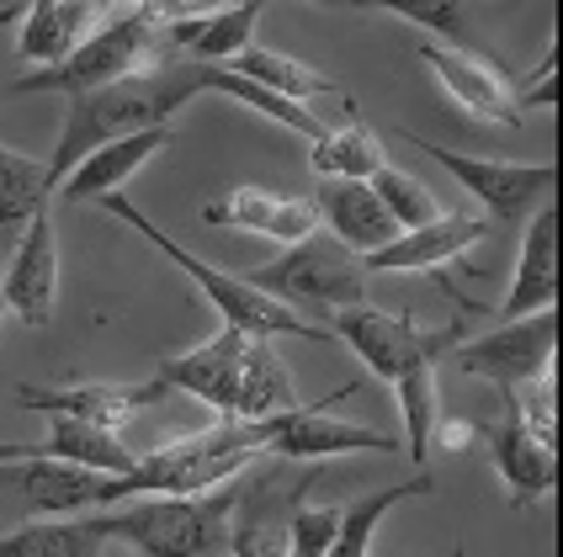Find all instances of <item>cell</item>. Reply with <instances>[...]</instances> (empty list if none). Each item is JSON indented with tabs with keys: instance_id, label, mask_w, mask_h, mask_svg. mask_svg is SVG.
I'll return each mask as SVG.
<instances>
[{
	"instance_id": "obj_10",
	"label": "cell",
	"mask_w": 563,
	"mask_h": 557,
	"mask_svg": "<svg viewBox=\"0 0 563 557\" xmlns=\"http://www.w3.org/2000/svg\"><path fill=\"white\" fill-rule=\"evenodd\" d=\"M356 393V382H341L330 388L324 399L303 403L282 420V431L272 435L266 457L272 463H330V457H351V452H399L405 441L388 431H373V425H351V420H335L330 409L345 403Z\"/></svg>"
},
{
	"instance_id": "obj_11",
	"label": "cell",
	"mask_w": 563,
	"mask_h": 557,
	"mask_svg": "<svg viewBox=\"0 0 563 557\" xmlns=\"http://www.w3.org/2000/svg\"><path fill=\"white\" fill-rule=\"evenodd\" d=\"M0 298H5V313H16L32 330H43L54 319V309H59V223H54V208L27 218V229L11 239V266L0 281Z\"/></svg>"
},
{
	"instance_id": "obj_22",
	"label": "cell",
	"mask_w": 563,
	"mask_h": 557,
	"mask_svg": "<svg viewBox=\"0 0 563 557\" xmlns=\"http://www.w3.org/2000/svg\"><path fill=\"white\" fill-rule=\"evenodd\" d=\"M165 144H170V127H139V133H123V138H112V144H101V149H91V155L80 159V165L64 176L59 197L64 202H101V197L123 191V186L133 181Z\"/></svg>"
},
{
	"instance_id": "obj_16",
	"label": "cell",
	"mask_w": 563,
	"mask_h": 557,
	"mask_svg": "<svg viewBox=\"0 0 563 557\" xmlns=\"http://www.w3.org/2000/svg\"><path fill=\"white\" fill-rule=\"evenodd\" d=\"M478 441L489 446V463H495V472H500L505 494H510L516 510H532L537 499H548L559 489V446L537 441L521 425V414L510 409V399H505L500 425H478Z\"/></svg>"
},
{
	"instance_id": "obj_6",
	"label": "cell",
	"mask_w": 563,
	"mask_h": 557,
	"mask_svg": "<svg viewBox=\"0 0 563 557\" xmlns=\"http://www.w3.org/2000/svg\"><path fill=\"white\" fill-rule=\"evenodd\" d=\"M553 350H559V309L505 319L489 335L452 345V367L495 382L500 393H521L542 377H553Z\"/></svg>"
},
{
	"instance_id": "obj_33",
	"label": "cell",
	"mask_w": 563,
	"mask_h": 557,
	"mask_svg": "<svg viewBox=\"0 0 563 557\" xmlns=\"http://www.w3.org/2000/svg\"><path fill=\"white\" fill-rule=\"evenodd\" d=\"M341 531V510L335 504H298L287 521V557H324Z\"/></svg>"
},
{
	"instance_id": "obj_24",
	"label": "cell",
	"mask_w": 563,
	"mask_h": 557,
	"mask_svg": "<svg viewBox=\"0 0 563 557\" xmlns=\"http://www.w3.org/2000/svg\"><path fill=\"white\" fill-rule=\"evenodd\" d=\"M303 409L298 388H292V371L282 367L277 345L272 341H251L245 345V361H240V388H234V420H277Z\"/></svg>"
},
{
	"instance_id": "obj_37",
	"label": "cell",
	"mask_w": 563,
	"mask_h": 557,
	"mask_svg": "<svg viewBox=\"0 0 563 557\" xmlns=\"http://www.w3.org/2000/svg\"><path fill=\"white\" fill-rule=\"evenodd\" d=\"M309 5H324V11H367V0H309Z\"/></svg>"
},
{
	"instance_id": "obj_23",
	"label": "cell",
	"mask_w": 563,
	"mask_h": 557,
	"mask_svg": "<svg viewBox=\"0 0 563 557\" xmlns=\"http://www.w3.org/2000/svg\"><path fill=\"white\" fill-rule=\"evenodd\" d=\"M309 165L319 181H367L377 176L388 155L377 144V133L362 118H356V101H345V118L335 127L324 123V133L309 144Z\"/></svg>"
},
{
	"instance_id": "obj_19",
	"label": "cell",
	"mask_w": 563,
	"mask_h": 557,
	"mask_svg": "<svg viewBox=\"0 0 563 557\" xmlns=\"http://www.w3.org/2000/svg\"><path fill=\"white\" fill-rule=\"evenodd\" d=\"M107 16H112V5H101V0H32L22 32H16V59L32 69L69 59Z\"/></svg>"
},
{
	"instance_id": "obj_38",
	"label": "cell",
	"mask_w": 563,
	"mask_h": 557,
	"mask_svg": "<svg viewBox=\"0 0 563 557\" xmlns=\"http://www.w3.org/2000/svg\"><path fill=\"white\" fill-rule=\"evenodd\" d=\"M101 5H139V0H101Z\"/></svg>"
},
{
	"instance_id": "obj_25",
	"label": "cell",
	"mask_w": 563,
	"mask_h": 557,
	"mask_svg": "<svg viewBox=\"0 0 563 557\" xmlns=\"http://www.w3.org/2000/svg\"><path fill=\"white\" fill-rule=\"evenodd\" d=\"M37 452L48 463H69L86 472H128L139 463L123 431H101V425H80V420H48V435L37 441Z\"/></svg>"
},
{
	"instance_id": "obj_13",
	"label": "cell",
	"mask_w": 563,
	"mask_h": 557,
	"mask_svg": "<svg viewBox=\"0 0 563 557\" xmlns=\"http://www.w3.org/2000/svg\"><path fill=\"white\" fill-rule=\"evenodd\" d=\"M197 218L208 229H240V234L272 239V245H298V239H309L313 229H319L313 197L272 191V186H234L223 197H208Z\"/></svg>"
},
{
	"instance_id": "obj_31",
	"label": "cell",
	"mask_w": 563,
	"mask_h": 557,
	"mask_svg": "<svg viewBox=\"0 0 563 557\" xmlns=\"http://www.w3.org/2000/svg\"><path fill=\"white\" fill-rule=\"evenodd\" d=\"M394 399H399V420H405V452L415 463L431 457V431H437L441 409H437V361L426 367H409L405 377L388 382Z\"/></svg>"
},
{
	"instance_id": "obj_3",
	"label": "cell",
	"mask_w": 563,
	"mask_h": 557,
	"mask_svg": "<svg viewBox=\"0 0 563 557\" xmlns=\"http://www.w3.org/2000/svg\"><path fill=\"white\" fill-rule=\"evenodd\" d=\"M240 478H229L223 489H208V494H150L128 499L118 510H96L101 536L128 542L139 557H213L229 547V510L240 494Z\"/></svg>"
},
{
	"instance_id": "obj_17",
	"label": "cell",
	"mask_w": 563,
	"mask_h": 557,
	"mask_svg": "<svg viewBox=\"0 0 563 557\" xmlns=\"http://www.w3.org/2000/svg\"><path fill=\"white\" fill-rule=\"evenodd\" d=\"M245 345H251V335L219 324L213 341H202V345H191V350H181V356H170V361H159L155 382H165L170 393H191L197 403L219 409V420H234V388H240Z\"/></svg>"
},
{
	"instance_id": "obj_21",
	"label": "cell",
	"mask_w": 563,
	"mask_h": 557,
	"mask_svg": "<svg viewBox=\"0 0 563 557\" xmlns=\"http://www.w3.org/2000/svg\"><path fill=\"white\" fill-rule=\"evenodd\" d=\"M313 213H319V229L345 245L356 260L362 255H373L383 249L394 234H399V223L388 218V208L373 197V186L367 181H319L313 191Z\"/></svg>"
},
{
	"instance_id": "obj_2",
	"label": "cell",
	"mask_w": 563,
	"mask_h": 557,
	"mask_svg": "<svg viewBox=\"0 0 563 557\" xmlns=\"http://www.w3.org/2000/svg\"><path fill=\"white\" fill-rule=\"evenodd\" d=\"M101 208L112 218H123L133 234H144L150 245L176 266V271H187L191 287L213 303V313L223 319V330H240V335H251V341H313V345H330L335 335L324 330V324H313V319H303V313L282 309L277 298H266L261 287H251L245 277H234V271H219V266H208L202 255H191L181 239H170L165 229H159L155 218H144L133 202H128L123 191H112V197H101Z\"/></svg>"
},
{
	"instance_id": "obj_15",
	"label": "cell",
	"mask_w": 563,
	"mask_h": 557,
	"mask_svg": "<svg viewBox=\"0 0 563 557\" xmlns=\"http://www.w3.org/2000/svg\"><path fill=\"white\" fill-rule=\"evenodd\" d=\"M170 388L165 382H59V388H22L16 403L32 414H48V420H80V425H101V431H123L133 425L144 409H155Z\"/></svg>"
},
{
	"instance_id": "obj_18",
	"label": "cell",
	"mask_w": 563,
	"mask_h": 557,
	"mask_svg": "<svg viewBox=\"0 0 563 557\" xmlns=\"http://www.w3.org/2000/svg\"><path fill=\"white\" fill-rule=\"evenodd\" d=\"M559 208L542 202L532 218H527V234H521V255H516V277L505 287V303H500V324L505 319H527V313L542 309H559Z\"/></svg>"
},
{
	"instance_id": "obj_26",
	"label": "cell",
	"mask_w": 563,
	"mask_h": 557,
	"mask_svg": "<svg viewBox=\"0 0 563 557\" xmlns=\"http://www.w3.org/2000/svg\"><path fill=\"white\" fill-rule=\"evenodd\" d=\"M229 69L245 75L261 91H277V96H287V101H298V107H309L319 96H341V86H335L330 75H319L313 64L292 59V54H282V48H266V43H251L240 59H229Z\"/></svg>"
},
{
	"instance_id": "obj_5",
	"label": "cell",
	"mask_w": 563,
	"mask_h": 557,
	"mask_svg": "<svg viewBox=\"0 0 563 557\" xmlns=\"http://www.w3.org/2000/svg\"><path fill=\"white\" fill-rule=\"evenodd\" d=\"M251 287H261L266 298H277L282 309H319V313H341L367 303V271L362 260L345 245H335L324 229H313L309 239L282 245V255L272 266L251 271Z\"/></svg>"
},
{
	"instance_id": "obj_27",
	"label": "cell",
	"mask_w": 563,
	"mask_h": 557,
	"mask_svg": "<svg viewBox=\"0 0 563 557\" xmlns=\"http://www.w3.org/2000/svg\"><path fill=\"white\" fill-rule=\"evenodd\" d=\"M426 494H437V483H431V472H415V478H405V483H388V489H377V494L345 504L341 531H335V542H330V553L324 557H373L377 526H383L405 499H426Z\"/></svg>"
},
{
	"instance_id": "obj_14",
	"label": "cell",
	"mask_w": 563,
	"mask_h": 557,
	"mask_svg": "<svg viewBox=\"0 0 563 557\" xmlns=\"http://www.w3.org/2000/svg\"><path fill=\"white\" fill-rule=\"evenodd\" d=\"M489 239V218L478 213H441L420 229H399L394 239L373 255H362L367 277H409V271H441L457 255H468L473 245Z\"/></svg>"
},
{
	"instance_id": "obj_4",
	"label": "cell",
	"mask_w": 563,
	"mask_h": 557,
	"mask_svg": "<svg viewBox=\"0 0 563 557\" xmlns=\"http://www.w3.org/2000/svg\"><path fill=\"white\" fill-rule=\"evenodd\" d=\"M165 59V43H159V27L133 5L123 16H107L101 27L69 54V59L48 64V69H27L16 75L5 96H37V91H59V96H86V91H107L118 80H133Z\"/></svg>"
},
{
	"instance_id": "obj_30",
	"label": "cell",
	"mask_w": 563,
	"mask_h": 557,
	"mask_svg": "<svg viewBox=\"0 0 563 557\" xmlns=\"http://www.w3.org/2000/svg\"><path fill=\"white\" fill-rule=\"evenodd\" d=\"M208 91L240 101L245 112L266 118V123H282L287 133H298V138H309V144L324 133V123L313 118V107H298V101H287V96H277V91H261V86H251L245 75H234L229 64H208Z\"/></svg>"
},
{
	"instance_id": "obj_20",
	"label": "cell",
	"mask_w": 563,
	"mask_h": 557,
	"mask_svg": "<svg viewBox=\"0 0 563 557\" xmlns=\"http://www.w3.org/2000/svg\"><path fill=\"white\" fill-rule=\"evenodd\" d=\"M266 0H234L223 11H208V16H191V22H170L159 27V43H165V59L181 64H229L240 59L255 43V22H261Z\"/></svg>"
},
{
	"instance_id": "obj_8",
	"label": "cell",
	"mask_w": 563,
	"mask_h": 557,
	"mask_svg": "<svg viewBox=\"0 0 563 557\" xmlns=\"http://www.w3.org/2000/svg\"><path fill=\"white\" fill-rule=\"evenodd\" d=\"M399 138L415 144L426 159H437L446 176H457L463 191H473L484 202L489 218H532L548 191L559 186V165H510V159H484V155H457L446 144H431L426 133L415 127H399Z\"/></svg>"
},
{
	"instance_id": "obj_7",
	"label": "cell",
	"mask_w": 563,
	"mask_h": 557,
	"mask_svg": "<svg viewBox=\"0 0 563 557\" xmlns=\"http://www.w3.org/2000/svg\"><path fill=\"white\" fill-rule=\"evenodd\" d=\"M330 335L341 345H351L362 356V367L394 382L405 377L409 367H426V361H441V350H452L463 335V324H441V330H420L409 313H388V309H373V303H356V309H341Z\"/></svg>"
},
{
	"instance_id": "obj_39",
	"label": "cell",
	"mask_w": 563,
	"mask_h": 557,
	"mask_svg": "<svg viewBox=\"0 0 563 557\" xmlns=\"http://www.w3.org/2000/svg\"><path fill=\"white\" fill-rule=\"evenodd\" d=\"M0 324H5V298H0Z\"/></svg>"
},
{
	"instance_id": "obj_34",
	"label": "cell",
	"mask_w": 563,
	"mask_h": 557,
	"mask_svg": "<svg viewBox=\"0 0 563 557\" xmlns=\"http://www.w3.org/2000/svg\"><path fill=\"white\" fill-rule=\"evenodd\" d=\"M234 0H139V11L155 22V27H170V22H191V16H208V11H223Z\"/></svg>"
},
{
	"instance_id": "obj_12",
	"label": "cell",
	"mask_w": 563,
	"mask_h": 557,
	"mask_svg": "<svg viewBox=\"0 0 563 557\" xmlns=\"http://www.w3.org/2000/svg\"><path fill=\"white\" fill-rule=\"evenodd\" d=\"M415 59L437 75L441 91L452 96L468 118H478V123H489V127H521L527 112L516 107V86L484 54H463V48H446L437 37H420L415 43Z\"/></svg>"
},
{
	"instance_id": "obj_32",
	"label": "cell",
	"mask_w": 563,
	"mask_h": 557,
	"mask_svg": "<svg viewBox=\"0 0 563 557\" xmlns=\"http://www.w3.org/2000/svg\"><path fill=\"white\" fill-rule=\"evenodd\" d=\"M367 186H373V197L388 208V218H394L399 229H420V223H431V218L446 213L437 202V191L420 186L409 170H399V165H383L377 176H367Z\"/></svg>"
},
{
	"instance_id": "obj_29",
	"label": "cell",
	"mask_w": 563,
	"mask_h": 557,
	"mask_svg": "<svg viewBox=\"0 0 563 557\" xmlns=\"http://www.w3.org/2000/svg\"><path fill=\"white\" fill-rule=\"evenodd\" d=\"M473 5L478 0H367V11L405 16L409 27H420L446 48H463V54H478V11Z\"/></svg>"
},
{
	"instance_id": "obj_9",
	"label": "cell",
	"mask_w": 563,
	"mask_h": 557,
	"mask_svg": "<svg viewBox=\"0 0 563 557\" xmlns=\"http://www.w3.org/2000/svg\"><path fill=\"white\" fill-rule=\"evenodd\" d=\"M266 472H245L240 494L229 510V557H287V521L303 504L319 472H277V463L266 457Z\"/></svg>"
},
{
	"instance_id": "obj_28",
	"label": "cell",
	"mask_w": 563,
	"mask_h": 557,
	"mask_svg": "<svg viewBox=\"0 0 563 557\" xmlns=\"http://www.w3.org/2000/svg\"><path fill=\"white\" fill-rule=\"evenodd\" d=\"M48 202H54V186H48L43 159L0 144V245L16 239L27 229V218H37Z\"/></svg>"
},
{
	"instance_id": "obj_36",
	"label": "cell",
	"mask_w": 563,
	"mask_h": 557,
	"mask_svg": "<svg viewBox=\"0 0 563 557\" xmlns=\"http://www.w3.org/2000/svg\"><path fill=\"white\" fill-rule=\"evenodd\" d=\"M27 457H43L37 441H0V467L5 463H27Z\"/></svg>"
},
{
	"instance_id": "obj_1",
	"label": "cell",
	"mask_w": 563,
	"mask_h": 557,
	"mask_svg": "<svg viewBox=\"0 0 563 557\" xmlns=\"http://www.w3.org/2000/svg\"><path fill=\"white\" fill-rule=\"evenodd\" d=\"M208 91V64H155L133 80H118L107 91H86V96H69V112H64V133L54 144V159H43L48 170V186L59 197L64 176L80 165V159L123 138V133H139V127H170V118L197 101Z\"/></svg>"
},
{
	"instance_id": "obj_35",
	"label": "cell",
	"mask_w": 563,
	"mask_h": 557,
	"mask_svg": "<svg viewBox=\"0 0 563 557\" xmlns=\"http://www.w3.org/2000/svg\"><path fill=\"white\" fill-rule=\"evenodd\" d=\"M431 446H446V452H468V446H478V425H468V420H437Z\"/></svg>"
}]
</instances>
